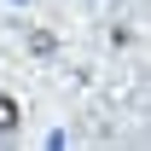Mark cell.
I'll return each instance as SVG.
<instances>
[{"instance_id": "cell-1", "label": "cell", "mask_w": 151, "mask_h": 151, "mask_svg": "<svg viewBox=\"0 0 151 151\" xmlns=\"http://www.w3.org/2000/svg\"><path fill=\"white\" fill-rule=\"evenodd\" d=\"M18 128H23V105H18L12 93H0V139H12Z\"/></svg>"}, {"instance_id": "cell-2", "label": "cell", "mask_w": 151, "mask_h": 151, "mask_svg": "<svg viewBox=\"0 0 151 151\" xmlns=\"http://www.w3.org/2000/svg\"><path fill=\"white\" fill-rule=\"evenodd\" d=\"M29 52H35V58L58 52V35H52V29H29Z\"/></svg>"}]
</instances>
